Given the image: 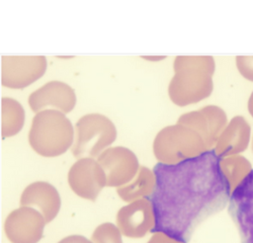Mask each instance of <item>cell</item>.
Listing matches in <instances>:
<instances>
[{"instance_id":"obj_1","label":"cell","mask_w":253,"mask_h":243,"mask_svg":"<svg viewBox=\"0 0 253 243\" xmlns=\"http://www.w3.org/2000/svg\"><path fill=\"white\" fill-rule=\"evenodd\" d=\"M220 161L211 149L177 163L154 165V187L147 197L154 217L151 232L188 243L204 220L225 207L231 192Z\"/></svg>"},{"instance_id":"obj_2","label":"cell","mask_w":253,"mask_h":243,"mask_svg":"<svg viewBox=\"0 0 253 243\" xmlns=\"http://www.w3.org/2000/svg\"><path fill=\"white\" fill-rule=\"evenodd\" d=\"M73 141V127L65 115L56 110H43L35 116L29 132L32 148L42 156L63 154Z\"/></svg>"},{"instance_id":"obj_3","label":"cell","mask_w":253,"mask_h":243,"mask_svg":"<svg viewBox=\"0 0 253 243\" xmlns=\"http://www.w3.org/2000/svg\"><path fill=\"white\" fill-rule=\"evenodd\" d=\"M46 67V58L42 55H2V85L12 89H23L41 78Z\"/></svg>"},{"instance_id":"obj_4","label":"cell","mask_w":253,"mask_h":243,"mask_svg":"<svg viewBox=\"0 0 253 243\" xmlns=\"http://www.w3.org/2000/svg\"><path fill=\"white\" fill-rule=\"evenodd\" d=\"M228 213L236 225L241 243H253V169L230 193Z\"/></svg>"},{"instance_id":"obj_5","label":"cell","mask_w":253,"mask_h":243,"mask_svg":"<svg viewBox=\"0 0 253 243\" xmlns=\"http://www.w3.org/2000/svg\"><path fill=\"white\" fill-rule=\"evenodd\" d=\"M45 223L43 216L37 209L21 206L8 215L4 230L12 243H38L42 237Z\"/></svg>"},{"instance_id":"obj_6","label":"cell","mask_w":253,"mask_h":243,"mask_svg":"<svg viewBox=\"0 0 253 243\" xmlns=\"http://www.w3.org/2000/svg\"><path fill=\"white\" fill-rule=\"evenodd\" d=\"M107 121L99 115L82 117L75 124V143L72 153L76 158L85 154L95 155L107 139Z\"/></svg>"},{"instance_id":"obj_7","label":"cell","mask_w":253,"mask_h":243,"mask_svg":"<svg viewBox=\"0 0 253 243\" xmlns=\"http://www.w3.org/2000/svg\"><path fill=\"white\" fill-rule=\"evenodd\" d=\"M29 105L35 113L56 110L64 115L71 112L75 106L74 90L64 82L50 81L29 96Z\"/></svg>"},{"instance_id":"obj_8","label":"cell","mask_w":253,"mask_h":243,"mask_svg":"<svg viewBox=\"0 0 253 243\" xmlns=\"http://www.w3.org/2000/svg\"><path fill=\"white\" fill-rule=\"evenodd\" d=\"M20 204L37 208L47 223L57 215L61 201L57 190L52 185L40 181L29 185L24 190Z\"/></svg>"},{"instance_id":"obj_9","label":"cell","mask_w":253,"mask_h":243,"mask_svg":"<svg viewBox=\"0 0 253 243\" xmlns=\"http://www.w3.org/2000/svg\"><path fill=\"white\" fill-rule=\"evenodd\" d=\"M102 177L96 163L91 159H80L70 168L68 183L79 197L95 200L101 189Z\"/></svg>"},{"instance_id":"obj_10","label":"cell","mask_w":253,"mask_h":243,"mask_svg":"<svg viewBox=\"0 0 253 243\" xmlns=\"http://www.w3.org/2000/svg\"><path fill=\"white\" fill-rule=\"evenodd\" d=\"M1 131L3 138L17 134L25 122V111L22 105L12 98H2Z\"/></svg>"},{"instance_id":"obj_11","label":"cell","mask_w":253,"mask_h":243,"mask_svg":"<svg viewBox=\"0 0 253 243\" xmlns=\"http://www.w3.org/2000/svg\"><path fill=\"white\" fill-rule=\"evenodd\" d=\"M58 243H91L86 238L80 235H71L63 238Z\"/></svg>"}]
</instances>
